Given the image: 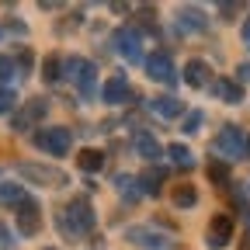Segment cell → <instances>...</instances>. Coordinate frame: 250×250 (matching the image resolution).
<instances>
[{"instance_id":"ffe728a7","label":"cell","mask_w":250,"mask_h":250,"mask_svg":"<svg viewBox=\"0 0 250 250\" xmlns=\"http://www.w3.org/2000/svg\"><path fill=\"white\" fill-rule=\"evenodd\" d=\"M160 184H164V170H156V167H149L139 177V188H143L146 195H160Z\"/></svg>"},{"instance_id":"484cf974","label":"cell","mask_w":250,"mask_h":250,"mask_svg":"<svg viewBox=\"0 0 250 250\" xmlns=\"http://www.w3.org/2000/svg\"><path fill=\"white\" fill-rule=\"evenodd\" d=\"M42 70H45L42 77H45L49 83H52V80H59V56H49V59H45V66H42Z\"/></svg>"},{"instance_id":"83f0119b","label":"cell","mask_w":250,"mask_h":250,"mask_svg":"<svg viewBox=\"0 0 250 250\" xmlns=\"http://www.w3.org/2000/svg\"><path fill=\"white\" fill-rule=\"evenodd\" d=\"M198 125H202V111H191L184 118V132H198Z\"/></svg>"},{"instance_id":"52a82bcc","label":"cell","mask_w":250,"mask_h":250,"mask_svg":"<svg viewBox=\"0 0 250 250\" xmlns=\"http://www.w3.org/2000/svg\"><path fill=\"white\" fill-rule=\"evenodd\" d=\"M146 73L156 80V83H177V73H174V59L170 52H153L146 59Z\"/></svg>"},{"instance_id":"30bf717a","label":"cell","mask_w":250,"mask_h":250,"mask_svg":"<svg viewBox=\"0 0 250 250\" xmlns=\"http://www.w3.org/2000/svg\"><path fill=\"white\" fill-rule=\"evenodd\" d=\"M18 226H21V233L24 236H35L39 229H42V215H39V205L35 202H21L18 205Z\"/></svg>"},{"instance_id":"3957f363","label":"cell","mask_w":250,"mask_h":250,"mask_svg":"<svg viewBox=\"0 0 250 250\" xmlns=\"http://www.w3.org/2000/svg\"><path fill=\"white\" fill-rule=\"evenodd\" d=\"M35 146L49 156H66L70 146H73V136H70V129H62V125H56V129H39Z\"/></svg>"},{"instance_id":"1f68e13d","label":"cell","mask_w":250,"mask_h":250,"mask_svg":"<svg viewBox=\"0 0 250 250\" xmlns=\"http://www.w3.org/2000/svg\"><path fill=\"white\" fill-rule=\"evenodd\" d=\"M247 156H250V139H247Z\"/></svg>"},{"instance_id":"4316f807","label":"cell","mask_w":250,"mask_h":250,"mask_svg":"<svg viewBox=\"0 0 250 250\" xmlns=\"http://www.w3.org/2000/svg\"><path fill=\"white\" fill-rule=\"evenodd\" d=\"M14 77V59L11 56H0V83H7Z\"/></svg>"},{"instance_id":"9c48e42d","label":"cell","mask_w":250,"mask_h":250,"mask_svg":"<svg viewBox=\"0 0 250 250\" xmlns=\"http://www.w3.org/2000/svg\"><path fill=\"white\" fill-rule=\"evenodd\" d=\"M132 98V87H129V80H125L122 73H115L108 83H104V90H101V101L104 104H125Z\"/></svg>"},{"instance_id":"7c38bea8","label":"cell","mask_w":250,"mask_h":250,"mask_svg":"<svg viewBox=\"0 0 250 250\" xmlns=\"http://www.w3.org/2000/svg\"><path fill=\"white\" fill-rule=\"evenodd\" d=\"M45 111H49V101L35 98V101H31V104H28V108H24V111L14 118V129H18V132H21V129H28V125H31V122H39Z\"/></svg>"},{"instance_id":"d6a6232c","label":"cell","mask_w":250,"mask_h":250,"mask_svg":"<svg viewBox=\"0 0 250 250\" xmlns=\"http://www.w3.org/2000/svg\"><path fill=\"white\" fill-rule=\"evenodd\" d=\"M45 250H56V247H45Z\"/></svg>"},{"instance_id":"8fae6325","label":"cell","mask_w":250,"mask_h":250,"mask_svg":"<svg viewBox=\"0 0 250 250\" xmlns=\"http://www.w3.org/2000/svg\"><path fill=\"white\" fill-rule=\"evenodd\" d=\"M149 111H153L156 118L170 122V118H177V115L184 111V104H181L177 98H153V101H149Z\"/></svg>"},{"instance_id":"ba28073f","label":"cell","mask_w":250,"mask_h":250,"mask_svg":"<svg viewBox=\"0 0 250 250\" xmlns=\"http://www.w3.org/2000/svg\"><path fill=\"white\" fill-rule=\"evenodd\" d=\"M229 240H233V219H229V215H215L212 223H208V240H205V243H208L212 250H223Z\"/></svg>"},{"instance_id":"277c9868","label":"cell","mask_w":250,"mask_h":250,"mask_svg":"<svg viewBox=\"0 0 250 250\" xmlns=\"http://www.w3.org/2000/svg\"><path fill=\"white\" fill-rule=\"evenodd\" d=\"M212 149H215L219 156H226V160H236V156H243V153H247V139H243V129H240V125H226V129L215 136Z\"/></svg>"},{"instance_id":"7a4b0ae2","label":"cell","mask_w":250,"mask_h":250,"mask_svg":"<svg viewBox=\"0 0 250 250\" xmlns=\"http://www.w3.org/2000/svg\"><path fill=\"white\" fill-rule=\"evenodd\" d=\"M66 77L80 87V98H94V87H98V70H94V62H87V59H80V56H73V59H66Z\"/></svg>"},{"instance_id":"4dcf8cb0","label":"cell","mask_w":250,"mask_h":250,"mask_svg":"<svg viewBox=\"0 0 250 250\" xmlns=\"http://www.w3.org/2000/svg\"><path fill=\"white\" fill-rule=\"evenodd\" d=\"M240 73H243V80H250V62H243V66H240Z\"/></svg>"},{"instance_id":"5b68a950","label":"cell","mask_w":250,"mask_h":250,"mask_svg":"<svg viewBox=\"0 0 250 250\" xmlns=\"http://www.w3.org/2000/svg\"><path fill=\"white\" fill-rule=\"evenodd\" d=\"M115 49H118V56L122 59H129V62H143V35L136 28H118L115 31Z\"/></svg>"},{"instance_id":"f546056e","label":"cell","mask_w":250,"mask_h":250,"mask_svg":"<svg viewBox=\"0 0 250 250\" xmlns=\"http://www.w3.org/2000/svg\"><path fill=\"white\" fill-rule=\"evenodd\" d=\"M243 42H247V45H250V21H247V24H243Z\"/></svg>"},{"instance_id":"603a6c76","label":"cell","mask_w":250,"mask_h":250,"mask_svg":"<svg viewBox=\"0 0 250 250\" xmlns=\"http://www.w3.org/2000/svg\"><path fill=\"white\" fill-rule=\"evenodd\" d=\"M170 160L177 164V167H195V156H191V149H188V146H181V143H174L170 149Z\"/></svg>"},{"instance_id":"d4e9b609","label":"cell","mask_w":250,"mask_h":250,"mask_svg":"<svg viewBox=\"0 0 250 250\" xmlns=\"http://www.w3.org/2000/svg\"><path fill=\"white\" fill-rule=\"evenodd\" d=\"M14 101H18L14 90H11V87H0V115H7V111L14 108Z\"/></svg>"},{"instance_id":"5bb4252c","label":"cell","mask_w":250,"mask_h":250,"mask_svg":"<svg viewBox=\"0 0 250 250\" xmlns=\"http://www.w3.org/2000/svg\"><path fill=\"white\" fill-rule=\"evenodd\" d=\"M115 188L125 202H139L143 198V188H139V177H129V174H118L115 177Z\"/></svg>"},{"instance_id":"44dd1931","label":"cell","mask_w":250,"mask_h":250,"mask_svg":"<svg viewBox=\"0 0 250 250\" xmlns=\"http://www.w3.org/2000/svg\"><path fill=\"white\" fill-rule=\"evenodd\" d=\"M195 202H198V191H195L191 184H177L174 188V205L177 208H191Z\"/></svg>"},{"instance_id":"7402d4cb","label":"cell","mask_w":250,"mask_h":250,"mask_svg":"<svg viewBox=\"0 0 250 250\" xmlns=\"http://www.w3.org/2000/svg\"><path fill=\"white\" fill-rule=\"evenodd\" d=\"M0 202L21 205V202H24V188H21V184H14V181H4V184H0Z\"/></svg>"},{"instance_id":"8992f818","label":"cell","mask_w":250,"mask_h":250,"mask_svg":"<svg viewBox=\"0 0 250 250\" xmlns=\"http://www.w3.org/2000/svg\"><path fill=\"white\" fill-rule=\"evenodd\" d=\"M21 177L35 181V184H45V188H62L66 184V174L59 167H42V164H21Z\"/></svg>"},{"instance_id":"ac0fdd59","label":"cell","mask_w":250,"mask_h":250,"mask_svg":"<svg viewBox=\"0 0 250 250\" xmlns=\"http://www.w3.org/2000/svg\"><path fill=\"white\" fill-rule=\"evenodd\" d=\"M77 167L87 170V174L101 170V167H104V153H101V149H83V153L77 156Z\"/></svg>"},{"instance_id":"e0dca14e","label":"cell","mask_w":250,"mask_h":250,"mask_svg":"<svg viewBox=\"0 0 250 250\" xmlns=\"http://www.w3.org/2000/svg\"><path fill=\"white\" fill-rule=\"evenodd\" d=\"M136 149H139V156H143V160H160V143H156L149 132H139L136 136Z\"/></svg>"},{"instance_id":"6da1fadb","label":"cell","mask_w":250,"mask_h":250,"mask_svg":"<svg viewBox=\"0 0 250 250\" xmlns=\"http://www.w3.org/2000/svg\"><path fill=\"white\" fill-rule=\"evenodd\" d=\"M59 226L66 229L70 236H83V233H90V229H94V208H90V202H87V198H73L66 208H62Z\"/></svg>"},{"instance_id":"4fadbf2b","label":"cell","mask_w":250,"mask_h":250,"mask_svg":"<svg viewBox=\"0 0 250 250\" xmlns=\"http://www.w3.org/2000/svg\"><path fill=\"white\" fill-rule=\"evenodd\" d=\"M132 240H136V243H143L146 250H174V240L156 236V233H149V229H132Z\"/></svg>"},{"instance_id":"9a60e30c","label":"cell","mask_w":250,"mask_h":250,"mask_svg":"<svg viewBox=\"0 0 250 250\" xmlns=\"http://www.w3.org/2000/svg\"><path fill=\"white\" fill-rule=\"evenodd\" d=\"M184 80H188V87H205V83H208V62L191 59V62L184 66Z\"/></svg>"},{"instance_id":"f1b7e54d","label":"cell","mask_w":250,"mask_h":250,"mask_svg":"<svg viewBox=\"0 0 250 250\" xmlns=\"http://www.w3.org/2000/svg\"><path fill=\"white\" fill-rule=\"evenodd\" d=\"M11 243H14V236H11V229H7L4 223H0V250H7Z\"/></svg>"},{"instance_id":"d6986e66","label":"cell","mask_w":250,"mask_h":250,"mask_svg":"<svg viewBox=\"0 0 250 250\" xmlns=\"http://www.w3.org/2000/svg\"><path fill=\"white\" fill-rule=\"evenodd\" d=\"M177 24H181L184 31H202V28H205V14H202L198 7H184L181 18H177Z\"/></svg>"},{"instance_id":"2e32d148","label":"cell","mask_w":250,"mask_h":250,"mask_svg":"<svg viewBox=\"0 0 250 250\" xmlns=\"http://www.w3.org/2000/svg\"><path fill=\"white\" fill-rule=\"evenodd\" d=\"M212 90H215L226 104H240V101H243V87H240L236 80H215V87H212Z\"/></svg>"},{"instance_id":"cb8c5ba5","label":"cell","mask_w":250,"mask_h":250,"mask_svg":"<svg viewBox=\"0 0 250 250\" xmlns=\"http://www.w3.org/2000/svg\"><path fill=\"white\" fill-rule=\"evenodd\" d=\"M208 177H212V184H219V188H223V184L229 181V170H226V164H208Z\"/></svg>"}]
</instances>
